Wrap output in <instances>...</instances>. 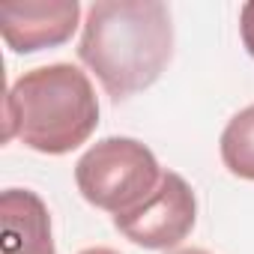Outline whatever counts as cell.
<instances>
[{
	"label": "cell",
	"mask_w": 254,
	"mask_h": 254,
	"mask_svg": "<svg viewBox=\"0 0 254 254\" xmlns=\"http://www.w3.org/2000/svg\"><path fill=\"white\" fill-rule=\"evenodd\" d=\"M218 150H221L224 168L233 177L254 183V105L230 117V123L221 132Z\"/></svg>",
	"instance_id": "52a82bcc"
},
{
	"label": "cell",
	"mask_w": 254,
	"mask_h": 254,
	"mask_svg": "<svg viewBox=\"0 0 254 254\" xmlns=\"http://www.w3.org/2000/svg\"><path fill=\"white\" fill-rule=\"evenodd\" d=\"M239 36H242L245 51H248L251 60H254V0L239 9Z\"/></svg>",
	"instance_id": "ba28073f"
},
{
	"label": "cell",
	"mask_w": 254,
	"mask_h": 254,
	"mask_svg": "<svg viewBox=\"0 0 254 254\" xmlns=\"http://www.w3.org/2000/svg\"><path fill=\"white\" fill-rule=\"evenodd\" d=\"M0 254H57L51 212L36 191L6 189L0 194Z\"/></svg>",
	"instance_id": "8992f818"
},
{
	"label": "cell",
	"mask_w": 254,
	"mask_h": 254,
	"mask_svg": "<svg viewBox=\"0 0 254 254\" xmlns=\"http://www.w3.org/2000/svg\"><path fill=\"white\" fill-rule=\"evenodd\" d=\"M197 221V200L191 186L177 174L165 171L159 189L129 215L114 218V227L141 248L168 251L177 248Z\"/></svg>",
	"instance_id": "277c9868"
},
{
	"label": "cell",
	"mask_w": 254,
	"mask_h": 254,
	"mask_svg": "<svg viewBox=\"0 0 254 254\" xmlns=\"http://www.w3.org/2000/svg\"><path fill=\"white\" fill-rule=\"evenodd\" d=\"M174 57L171 9L162 0H96L87 6L78 60L120 102L153 87Z\"/></svg>",
	"instance_id": "6da1fadb"
},
{
	"label": "cell",
	"mask_w": 254,
	"mask_h": 254,
	"mask_svg": "<svg viewBox=\"0 0 254 254\" xmlns=\"http://www.w3.org/2000/svg\"><path fill=\"white\" fill-rule=\"evenodd\" d=\"M81 24L78 0H33L0 3V33L15 54H36L72 39Z\"/></svg>",
	"instance_id": "5b68a950"
},
{
	"label": "cell",
	"mask_w": 254,
	"mask_h": 254,
	"mask_svg": "<svg viewBox=\"0 0 254 254\" xmlns=\"http://www.w3.org/2000/svg\"><path fill=\"white\" fill-rule=\"evenodd\" d=\"M171 254H209L203 248H180V251H171Z\"/></svg>",
	"instance_id": "30bf717a"
},
{
	"label": "cell",
	"mask_w": 254,
	"mask_h": 254,
	"mask_svg": "<svg viewBox=\"0 0 254 254\" xmlns=\"http://www.w3.org/2000/svg\"><path fill=\"white\" fill-rule=\"evenodd\" d=\"M3 117V141H21L42 156H66L96 132L99 99L87 72L48 63L9 87Z\"/></svg>",
	"instance_id": "7a4b0ae2"
},
{
	"label": "cell",
	"mask_w": 254,
	"mask_h": 254,
	"mask_svg": "<svg viewBox=\"0 0 254 254\" xmlns=\"http://www.w3.org/2000/svg\"><path fill=\"white\" fill-rule=\"evenodd\" d=\"M78 254H120V251H114V248H84V251H78Z\"/></svg>",
	"instance_id": "9c48e42d"
},
{
	"label": "cell",
	"mask_w": 254,
	"mask_h": 254,
	"mask_svg": "<svg viewBox=\"0 0 254 254\" xmlns=\"http://www.w3.org/2000/svg\"><path fill=\"white\" fill-rule=\"evenodd\" d=\"M165 168L153 150L135 138H102L75 165V186L81 197L111 212V218L135 212L162 183Z\"/></svg>",
	"instance_id": "3957f363"
}]
</instances>
